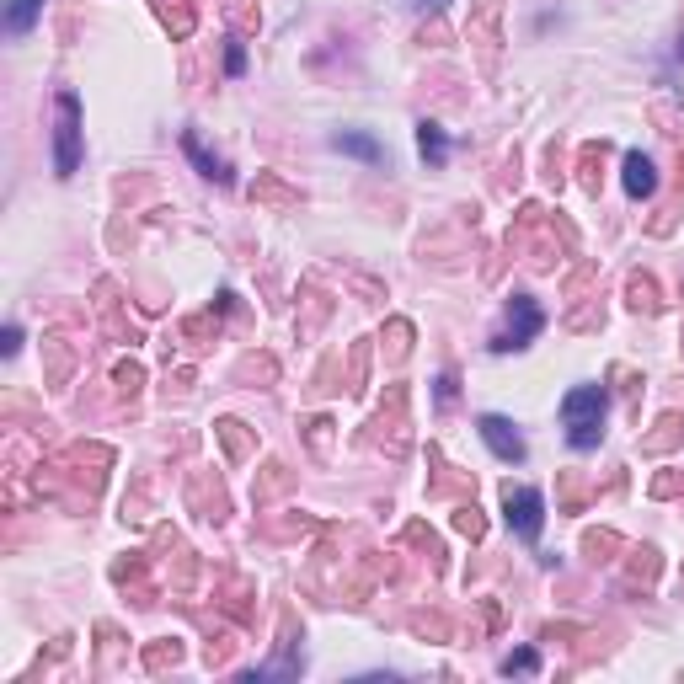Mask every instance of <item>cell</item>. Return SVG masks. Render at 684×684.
<instances>
[{
	"instance_id": "cell-9",
	"label": "cell",
	"mask_w": 684,
	"mask_h": 684,
	"mask_svg": "<svg viewBox=\"0 0 684 684\" xmlns=\"http://www.w3.org/2000/svg\"><path fill=\"white\" fill-rule=\"evenodd\" d=\"M417 150H423L433 166H439V161H449V139H444V129H439V123H417Z\"/></svg>"
},
{
	"instance_id": "cell-7",
	"label": "cell",
	"mask_w": 684,
	"mask_h": 684,
	"mask_svg": "<svg viewBox=\"0 0 684 684\" xmlns=\"http://www.w3.org/2000/svg\"><path fill=\"white\" fill-rule=\"evenodd\" d=\"M332 150L353 155V161H369V166H380V161H385V145H380L375 134H359V129H342V134H332Z\"/></svg>"
},
{
	"instance_id": "cell-10",
	"label": "cell",
	"mask_w": 684,
	"mask_h": 684,
	"mask_svg": "<svg viewBox=\"0 0 684 684\" xmlns=\"http://www.w3.org/2000/svg\"><path fill=\"white\" fill-rule=\"evenodd\" d=\"M182 150H188L193 161H198V171H204V177H214V182H230V171H225V161H214V155H209L204 145H198V134H182Z\"/></svg>"
},
{
	"instance_id": "cell-1",
	"label": "cell",
	"mask_w": 684,
	"mask_h": 684,
	"mask_svg": "<svg viewBox=\"0 0 684 684\" xmlns=\"http://www.w3.org/2000/svg\"><path fill=\"white\" fill-rule=\"evenodd\" d=\"M604 412H610V396H604V385H572L562 396V428H567V444L588 455V449H599L604 439Z\"/></svg>"
},
{
	"instance_id": "cell-8",
	"label": "cell",
	"mask_w": 684,
	"mask_h": 684,
	"mask_svg": "<svg viewBox=\"0 0 684 684\" xmlns=\"http://www.w3.org/2000/svg\"><path fill=\"white\" fill-rule=\"evenodd\" d=\"M38 11H43V0H6V33L27 38V33H33V22H38Z\"/></svg>"
},
{
	"instance_id": "cell-4",
	"label": "cell",
	"mask_w": 684,
	"mask_h": 684,
	"mask_svg": "<svg viewBox=\"0 0 684 684\" xmlns=\"http://www.w3.org/2000/svg\"><path fill=\"white\" fill-rule=\"evenodd\" d=\"M503 513H508V530L519 540H540V530H546V497H540L535 487H508Z\"/></svg>"
},
{
	"instance_id": "cell-12",
	"label": "cell",
	"mask_w": 684,
	"mask_h": 684,
	"mask_svg": "<svg viewBox=\"0 0 684 684\" xmlns=\"http://www.w3.org/2000/svg\"><path fill=\"white\" fill-rule=\"evenodd\" d=\"M225 70H230V75H241V70H246V54H241V49H230V54H225Z\"/></svg>"
},
{
	"instance_id": "cell-14",
	"label": "cell",
	"mask_w": 684,
	"mask_h": 684,
	"mask_svg": "<svg viewBox=\"0 0 684 684\" xmlns=\"http://www.w3.org/2000/svg\"><path fill=\"white\" fill-rule=\"evenodd\" d=\"M679 59H684V38H679Z\"/></svg>"
},
{
	"instance_id": "cell-5",
	"label": "cell",
	"mask_w": 684,
	"mask_h": 684,
	"mask_svg": "<svg viewBox=\"0 0 684 684\" xmlns=\"http://www.w3.org/2000/svg\"><path fill=\"white\" fill-rule=\"evenodd\" d=\"M476 433H481V444H487L503 465H524V455H530V449H524V439H519V428H513L508 417H497V412L481 417Z\"/></svg>"
},
{
	"instance_id": "cell-13",
	"label": "cell",
	"mask_w": 684,
	"mask_h": 684,
	"mask_svg": "<svg viewBox=\"0 0 684 684\" xmlns=\"http://www.w3.org/2000/svg\"><path fill=\"white\" fill-rule=\"evenodd\" d=\"M417 11H439V6H449V0H412Z\"/></svg>"
},
{
	"instance_id": "cell-2",
	"label": "cell",
	"mask_w": 684,
	"mask_h": 684,
	"mask_svg": "<svg viewBox=\"0 0 684 684\" xmlns=\"http://www.w3.org/2000/svg\"><path fill=\"white\" fill-rule=\"evenodd\" d=\"M59 129H54V171L59 177H75L81 166V97L75 91H59Z\"/></svg>"
},
{
	"instance_id": "cell-6",
	"label": "cell",
	"mask_w": 684,
	"mask_h": 684,
	"mask_svg": "<svg viewBox=\"0 0 684 684\" xmlns=\"http://www.w3.org/2000/svg\"><path fill=\"white\" fill-rule=\"evenodd\" d=\"M620 182H626L631 198H652V193H658V171H652V161H647L642 150L626 155V166H620Z\"/></svg>"
},
{
	"instance_id": "cell-11",
	"label": "cell",
	"mask_w": 684,
	"mask_h": 684,
	"mask_svg": "<svg viewBox=\"0 0 684 684\" xmlns=\"http://www.w3.org/2000/svg\"><path fill=\"white\" fill-rule=\"evenodd\" d=\"M535 668H540V658H535L530 647H524V652H508V658H503V674H535Z\"/></svg>"
},
{
	"instance_id": "cell-3",
	"label": "cell",
	"mask_w": 684,
	"mask_h": 684,
	"mask_svg": "<svg viewBox=\"0 0 684 684\" xmlns=\"http://www.w3.org/2000/svg\"><path fill=\"white\" fill-rule=\"evenodd\" d=\"M540 326H546V316H540V305L530 300V294H513V305H508V321H503V332H497V342H492V348H497V353L530 348V342L540 337Z\"/></svg>"
}]
</instances>
